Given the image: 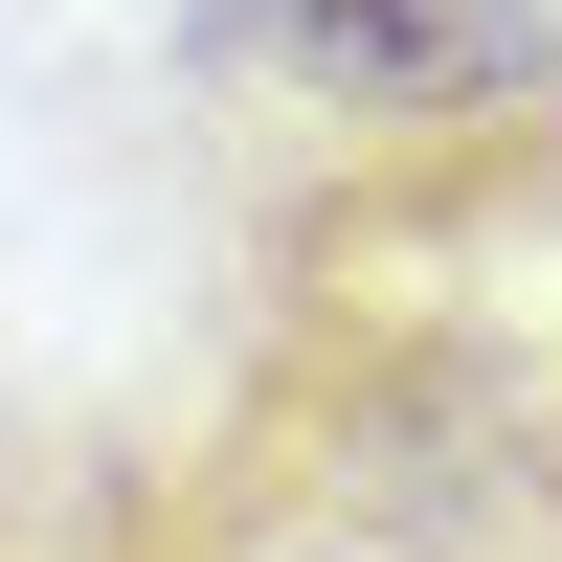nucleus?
<instances>
[{"label": "nucleus", "mask_w": 562, "mask_h": 562, "mask_svg": "<svg viewBox=\"0 0 562 562\" xmlns=\"http://www.w3.org/2000/svg\"><path fill=\"white\" fill-rule=\"evenodd\" d=\"M113 495H135V405L0 360V562H113Z\"/></svg>", "instance_id": "7ed1b4c3"}, {"label": "nucleus", "mask_w": 562, "mask_h": 562, "mask_svg": "<svg viewBox=\"0 0 562 562\" xmlns=\"http://www.w3.org/2000/svg\"><path fill=\"white\" fill-rule=\"evenodd\" d=\"M113 562H562V68L428 135L248 113Z\"/></svg>", "instance_id": "f257e3e1"}, {"label": "nucleus", "mask_w": 562, "mask_h": 562, "mask_svg": "<svg viewBox=\"0 0 562 562\" xmlns=\"http://www.w3.org/2000/svg\"><path fill=\"white\" fill-rule=\"evenodd\" d=\"M180 68L225 113H315V135H428L562 68V0H180Z\"/></svg>", "instance_id": "f03ea898"}]
</instances>
